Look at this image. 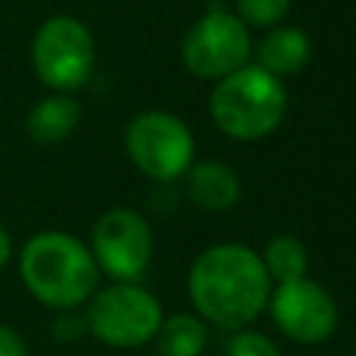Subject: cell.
I'll return each mask as SVG.
<instances>
[{"label": "cell", "mask_w": 356, "mask_h": 356, "mask_svg": "<svg viewBox=\"0 0 356 356\" xmlns=\"http://www.w3.org/2000/svg\"><path fill=\"white\" fill-rule=\"evenodd\" d=\"M186 286L200 320L239 331L267 309L273 278L256 250L222 242L206 248L192 261Z\"/></svg>", "instance_id": "6da1fadb"}, {"label": "cell", "mask_w": 356, "mask_h": 356, "mask_svg": "<svg viewBox=\"0 0 356 356\" xmlns=\"http://www.w3.org/2000/svg\"><path fill=\"white\" fill-rule=\"evenodd\" d=\"M186 195L197 209L228 211L242 195L239 175L222 161H200L186 170Z\"/></svg>", "instance_id": "8fae6325"}, {"label": "cell", "mask_w": 356, "mask_h": 356, "mask_svg": "<svg viewBox=\"0 0 356 356\" xmlns=\"http://www.w3.org/2000/svg\"><path fill=\"white\" fill-rule=\"evenodd\" d=\"M92 256L97 270L117 281H134L153 259V231L134 209H108L92 228Z\"/></svg>", "instance_id": "ba28073f"}, {"label": "cell", "mask_w": 356, "mask_h": 356, "mask_svg": "<svg viewBox=\"0 0 356 356\" xmlns=\"http://www.w3.org/2000/svg\"><path fill=\"white\" fill-rule=\"evenodd\" d=\"M225 356H281V350H278V345H275L273 339H267L264 334L239 328V331L231 337V342H228V348H225Z\"/></svg>", "instance_id": "2e32d148"}, {"label": "cell", "mask_w": 356, "mask_h": 356, "mask_svg": "<svg viewBox=\"0 0 356 356\" xmlns=\"http://www.w3.org/2000/svg\"><path fill=\"white\" fill-rule=\"evenodd\" d=\"M312 58V42L298 25H275L256 47V64L275 78L300 72Z\"/></svg>", "instance_id": "30bf717a"}, {"label": "cell", "mask_w": 356, "mask_h": 356, "mask_svg": "<svg viewBox=\"0 0 356 356\" xmlns=\"http://www.w3.org/2000/svg\"><path fill=\"white\" fill-rule=\"evenodd\" d=\"M209 114L225 136L236 142H256L281 125L286 114V89L281 78L270 75L259 64H245L214 81Z\"/></svg>", "instance_id": "3957f363"}, {"label": "cell", "mask_w": 356, "mask_h": 356, "mask_svg": "<svg viewBox=\"0 0 356 356\" xmlns=\"http://www.w3.org/2000/svg\"><path fill=\"white\" fill-rule=\"evenodd\" d=\"M267 306L275 328L300 345L325 342L337 328V303L331 292L306 275L278 284Z\"/></svg>", "instance_id": "9c48e42d"}, {"label": "cell", "mask_w": 356, "mask_h": 356, "mask_svg": "<svg viewBox=\"0 0 356 356\" xmlns=\"http://www.w3.org/2000/svg\"><path fill=\"white\" fill-rule=\"evenodd\" d=\"M261 261L270 273V278H275L278 284L284 281H295L306 275L309 267V253L303 248V242L292 234H278L264 245Z\"/></svg>", "instance_id": "5bb4252c"}, {"label": "cell", "mask_w": 356, "mask_h": 356, "mask_svg": "<svg viewBox=\"0 0 356 356\" xmlns=\"http://www.w3.org/2000/svg\"><path fill=\"white\" fill-rule=\"evenodd\" d=\"M8 259H11V234L0 225V270L8 264Z\"/></svg>", "instance_id": "d6986e66"}, {"label": "cell", "mask_w": 356, "mask_h": 356, "mask_svg": "<svg viewBox=\"0 0 356 356\" xmlns=\"http://www.w3.org/2000/svg\"><path fill=\"white\" fill-rule=\"evenodd\" d=\"M292 0H234V14L253 28H275L289 14Z\"/></svg>", "instance_id": "9a60e30c"}, {"label": "cell", "mask_w": 356, "mask_h": 356, "mask_svg": "<svg viewBox=\"0 0 356 356\" xmlns=\"http://www.w3.org/2000/svg\"><path fill=\"white\" fill-rule=\"evenodd\" d=\"M31 64L47 89L72 95L95 70V36L78 17H47L33 33Z\"/></svg>", "instance_id": "277c9868"}, {"label": "cell", "mask_w": 356, "mask_h": 356, "mask_svg": "<svg viewBox=\"0 0 356 356\" xmlns=\"http://www.w3.org/2000/svg\"><path fill=\"white\" fill-rule=\"evenodd\" d=\"M78 122H81V103L67 92H53L28 111L25 131L39 145H56L64 142Z\"/></svg>", "instance_id": "7c38bea8"}, {"label": "cell", "mask_w": 356, "mask_h": 356, "mask_svg": "<svg viewBox=\"0 0 356 356\" xmlns=\"http://www.w3.org/2000/svg\"><path fill=\"white\" fill-rule=\"evenodd\" d=\"M125 150L142 175L159 184H170L192 167L195 139L181 117L150 108L128 122Z\"/></svg>", "instance_id": "8992f818"}, {"label": "cell", "mask_w": 356, "mask_h": 356, "mask_svg": "<svg viewBox=\"0 0 356 356\" xmlns=\"http://www.w3.org/2000/svg\"><path fill=\"white\" fill-rule=\"evenodd\" d=\"M86 331L111 348H139L150 342L164 320L161 303L147 289L120 281L89 298Z\"/></svg>", "instance_id": "5b68a950"}, {"label": "cell", "mask_w": 356, "mask_h": 356, "mask_svg": "<svg viewBox=\"0 0 356 356\" xmlns=\"http://www.w3.org/2000/svg\"><path fill=\"white\" fill-rule=\"evenodd\" d=\"M153 339L161 356H200L206 348V325L197 314L178 312L161 320Z\"/></svg>", "instance_id": "4fadbf2b"}, {"label": "cell", "mask_w": 356, "mask_h": 356, "mask_svg": "<svg viewBox=\"0 0 356 356\" xmlns=\"http://www.w3.org/2000/svg\"><path fill=\"white\" fill-rule=\"evenodd\" d=\"M19 275L39 303L61 312L86 303L97 292L100 270L81 239L64 231H42L25 242Z\"/></svg>", "instance_id": "7a4b0ae2"}, {"label": "cell", "mask_w": 356, "mask_h": 356, "mask_svg": "<svg viewBox=\"0 0 356 356\" xmlns=\"http://www.w3.org/2000/svg\"><path fill=\"white\" fill-rule=\"evenodd\" d=\"M50 328H53V337H56V339L72 342V339H78V337L86 334V317L78 314V312H72V309H61V312L56 314V320H53Z\"/></svg>", "instance_id": "e0dca14e"}, {"label": "cell", "mask_w": 356, "mask_h": 356, "mask_svg": "<svg viewBox=\"0 0 356 356\" xmlns=\"http://www.w3.org/2000/svg\"><path fill=\"white\" fill-rule=\"evenodd\" d=\"M0 356H31L25 339L3 323H0Z\"/></svg>", "instance_id": "ac0fdd59"}, {"label": "cell", "mask_w": 356, "mask_h": 356, "mask_svg": "<svg viewBox=\"0 0 356 356\" xmlns=\"http://www.w3.org/2000/svg\"><path fill=\"white\" fill-rule=\"evenodd\" d=\"M181 58L195 78L220 81L248 64L250 31L234 11L211 8L184 33Z\"/></svg>", "instance_id": "52a82bcc"}]
</instances>
